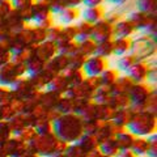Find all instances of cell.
Returning <instances> with one entry per match:
<instances>
[{"mask_svg":"<svg viewBox=\"0 0 157 157\" xmlns=\"http://www.w3.org/2000/svg\"><path fill=\"white\" fill-rule=\"evenodd\" d=\"M156 51V41L144 36H137L130 39V50L128 55H131L136 62L145 63Z\"/></svg>","mask_w":157,"mask_h":157,"instance_id":"1","label":"cell"},{"mask_svg":"<svg viewBox=\"0 0 157 157\" xmlns=\"http://www.w3.org/2000/svg\"><path fill=\"white\" fill-rule=\"evenodd\" d=\"M28 18H25V21L28 24H32L38 29H48L52 22V17L48 11L47 4L43 3H36L33 4L32 8L26 12Z\"/></svg>","mask_w":157,"mask_h":157,"instance_id":"2","label":"cell"},{"mask_svg":"<svg viewBox=\"0 0 157 157\" xmlns=\"http://www.w3.org/2000/svg\"><path fill=\"white\" fill-rule=\"evenodd\" d=\"M81 68L86 77L94 78V77L101 76V73L107 68V60L100 58V56L92 55V56H88L84 59Z\"/></svg>","mask_w":157,"mask_h":157,"instance_id":"3","label":"cell"},{"mask_svg":"<svg viewBox=\"0 0 157 157\" xmlns=\"http://www.w3.org/2000/svg\"><path fill=\"white\" fill-rule=\"evenodd\" d=\"M111 30H113V26L110 24H107L105 20L97 22L96 25L92 26V32H90V41H93L98 45V43H102V42H107L111 39Z\"/></svg>","mask_w":157,"mask_h":157,"instance_id":"4","label":"cell"},{"mask_svg":"<svg viewBox=\"0 0 157 157\" xmlns=\"http://www.w3.org/2000/svg\"><path fill=\"white\" fill-rule=\"evenodd\" d=\"M134 32H135L134 25L130 21H127L126 18H123L113 25L111 36L114 39H130Z\"/></svg>","mask_w":157,"mask_h":157,"instance_id":"5","label":"cell"},{"mask_svg":"<svg viewBox=\"0 0 157 157\" xmlns=\"http://www.w3.org/2000/svg\"><path fill=\"white\" fill-rule=\"evenodd\" d=\"M104 9L101 7H96V8H84L82 11L80 12V17H81V21L88 24V25H96L97 22H100L104 20Z\"/></svg>","mask_w":157,"mask_h":157,"instance_id":"6","label":"cell"},{"mask_svg":"<svg viewBox=\"0 0 157 157\" xmlns=\"http://www.w3.org/2000/svg\"><path fill=\"white\" fill-rule=\"evenodd\" d=\"M135 32L140 33V36L148 37L151 39H153V41H156V21H155V18L152 20V17L145 16L143 21L139 22L135 26Z\"/></svg>","mask_w":157,"mask_h":157,"instance_id":"7","label":"cell"},{"mask_svg":"<svg viewBox=\"0 0 157 157\" xmlns=\"http://www.w3.org/2000/svg\"><path fill=\"white\" fill-rule=\"evenodd\" d=\"M56 17V22L63 26H71L73 22L78 18V9L77 8H66L62 13H59Z\"/></svg>","mask_w":157,"mask_h":157,"instance_id":"8","label":"cell"},{"mask_svg":"<svg viewBox=\"0 0 157 157\" xmlns=\"http://www.w3.org/2000/svg\"><path fill=\"white\" fill-rule=\"evenodd\" d=\"M147 71H148V67H147L145 63L143 62H135L132 67L130 68V71L127 72V75L131 80H134L136 82L143 81L145 76H147Z\"/></svg>","mask_w":157,"mask_h":157,"instance_id":"9","label":"cell"},{"mask_svg":"<svg viewBox=\"0 0 157 157\" xmlns=\"http://www.w3.org/2000/svg\"><path fill=\"white\" fill-rule=\"evenodd\" d=\"M135 11L152 17L156 14V0H135Z\"/></svg>","mask_w":157,"mask_h":157,"instance_id":"10","label":"cell"},{"mask_svg":"<svg viewBox=\"0 0 157 157\" xmlns=\"http://www.w3.org/2000/svg\"><path fill=\"white\" fill-rule=\"evenodd\" d=\"M130 39H113V55L118 58L127 55L130 50Z\"/></svg>","mask_w":157,"mask_h":157,"instance_id":"11","label":"cell"},{"mask_svg":"<svg viewBox=\"0 0 157 157\" xmlns=\"http://www.w3.org/2000/svg\"><path fill=\"white\" fill-rule=\"evenodd\" d=\"M93 55L100 56L102 59H107L110 55H113V43H111V41L102 42V43L96 45L94 54H93Z\"/></svg>","mask_w":157,"mask_h":157,"instance_id":"12","label":"cell"},{"mask_svg":"<svg viewBox=\"0 0 157 157\" xmlns=\"http://www.w3.org/2000/svg\"><path fill=\"white\" fill-rule=\"evenodd\" d=\"M136 60L134 58H132L131 55H123V56H119L118 58V60L115 63V67H117V70L118 71H122V72H128L130 71V68L132 67V64H134Z\"/></svg>","mask_w":157,"mask_h":157,"instance_id":"13","label":"cell"},{"mask_svg":"<svg viewBox=\"0 0 157 157\" xmlns=\"http://www.w3.org/2000/svg\"><path fill=\"white\" fill-rule=\"evenodd\" d=\"M105 0H81V4L85 6V8H96V7H101V4Z\"/></svg>","mask_w":157,"mask_h":157,"instance_id":"14","label":"cell"},{"mask_svg":"<svg viewBox=\"0 0 157 157\" xmlns=\"http://www.w3.org/2000/svg\"><path fill=\"white\" fill-rule=\"evenodd\" d=\"M62 3L67 8H77L81 4V0H62Z\"/></svg>","mask_w":157,"mask_h":157,"instance_id":"15","label":"cell"},{"mask_svg":"<svg viewBox=\"0 0 157 157\" xmlns=\"http://www.w3.org/2000/svg\"><path fill=\"white\" fill-rule=\"evenodd\" d=\"M105 2H107L109 4H111L113 7L119 8V7H124L126 4L130 2V0H105Z\"/></svg>","mask_w":157,"mask_h":157,"instance_id":"16","label":"cell"},{"mask_svg":"<svg viewBox=\"0 0 157 157\" xmlns=\"http://www.w3.org/2000/svg\"><path fill=\"white\" fill-rule=\"evenodd\" d=\"M37 3H43V4H47V3H50L51 0H36Z\"/></svg>","mask_w":157,"mask_h":157,"instance_id":"17","label":"cell"}]
</instances>
